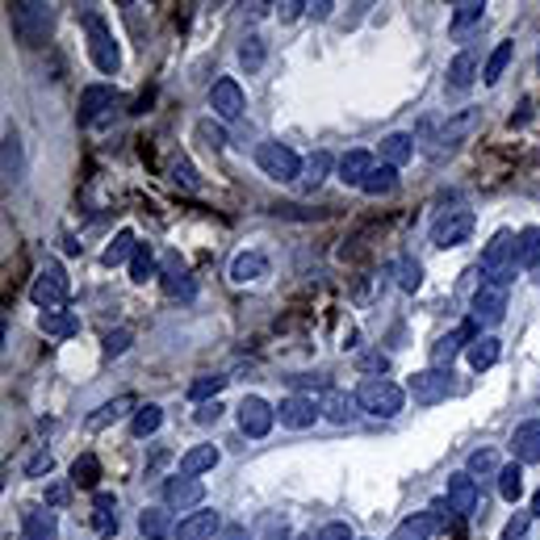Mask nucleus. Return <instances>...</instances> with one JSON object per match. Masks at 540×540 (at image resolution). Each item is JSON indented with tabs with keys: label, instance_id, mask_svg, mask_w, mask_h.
I'll list each match as a JSON object with an SVG mask.
<instances>
[{
	"label": "nucleus",
	"instance_id": "obj_31",
	"mask_svg": "<svg viewBox=\"0 0 540 540\" xmlns=\"http://www.w3.org/2000/svg\"><path fill=\"white\" fill-rule=\"evenodd\" d=\"M93 524L101 536H113V532H118V498H113V494H96L93 498Z\"/></svg>",
	"mask_w": 540,
	"mask_h": 540
},
{
	"label": "nucleus",
	"instance_id": "obj_48",
	"mask_svg": "<svg viewBox=\"0 0 540 540\" xmlns=\"http://www.w3.org/2000/svg\"><path fill=\"white\" fill-rule=\"evenodd\" d=\"M172 185H176V189H189V193L202 189V180H197V172H193V164L185 156L172 164Z\"/></svg>",
	"mask_w": 540,
	"mask_h": 540
},
{
	"label": "nucleus",
	"instance_id": "obj_16",
	"mask_svg": "<svg viewBox=\"0 0 540 540\" xmlns=\"http://www.w3.org/2000/svg\"><path fill=\"white\" fill-rule=\"evenodd\" d=\"M209 105H214V113H218L223 122H239V118H243V88H239L235 80H218V84L209 88Z\"/></svg>",
	"mask_w": 540,
	"mask_h": 540
},
{
	"label": "nucleus",
	"instance_id": "obj_14",
	"mask_svg": "<svg viewBox=\"0 0 540 540\" xmlns=\"http://www.w3.org/2000/svg\"><path fill=\"white\" fill-rule=\"evenodd\" d=\"M223 528L226 524L218 511H193V515H185V520L176 524V536L180 540H218Z\"/></svg>",
	"mask_w": 540,
	"mask_h": 540
},
{
	"label": "nucleus",
	"instance_id": "obj_33",
	"mask_svg": "<svg viewBox=\"0 0 540 540\" xmlns=\"http://www.w3.org/2000/svg\"><path fill=\"white\" fill-rule=\"evenodd\" d=\"M134 247H139V243H134V231H118V235H113V243L105 247V255H101V264H105V269L126 264V260H134Z\"/></svg>",
	"mask_w": 540,
	"mask_h": 540
},
{
	"label": "nucleus",
	"instance_id": "obj_19",
	"mask_svg": "<svg viewBox=\"0 0 540 540\" xmlns=\"http://www.w3.org/2000/svg\"><path fill=\"white\" fill-rule=\"evenodd\" d=\"M139 402H134V394H118L110 398L105 407H96L93 415H88V431H101V428H110V423H118V419H126L130 411H134Z\"/></svg>",
	"mask_w": 540,
	"mask_h": 540
},
{
	"label": "nucleus",
	"instance_id": "obj_26",
	"mask_svg": "<svg viewBox=\"0 0 540 540\" xmlns=\"http://www.w3.org/2000/svg\"><path fill=\"white\" fill-rule=\"evenodd\" d=\"M260 277H269V260L260 252H243L235 255V264H231V281L235 285H247V281H260Z\"/></svg>",
	"mask_w": 540,
	"mask_h": 540
},
{
	"label": "nucleus",
	"instance_id": "obj_34",
	"mask_svg": "<svg viewBox=\"0 0 540 540\" xmlns=\"http://www.w3.org/2000/svg\"><path fill=\"white\" fill-rule=\"evenodd\" d=\"M465 352H469V365L482 373V369L498 365V352H503V348H498V339H494V335H477V339Z\"/></svg>",
	"mask_w": 540,
	"mask_h": 540
},
{
	"label": "nucleus",
	"instance_id": "obj_46",
	"mask_svg": "<svg viewBox=\"0 0 540 540\" xmlns=\"http://www.w3.org/2000/svg\"><path fill=\"white\" fill-rule=\"evenodd\" d=\"M482 13H486V4L482 0H465V4H457V13H453V34H461V30H469L474 21H482Z\"/></svg>",
	"mask_w": 540,
	"mask_h": 540
},
{
	"label": "nucleus",
	"instance_id": "obj_6",
	"mask_svg": "<svg viewBox=\"0 0 540 540\" xmlns=\"http://www.w3.org/2000/svg\"><path fill=\"white\" fill-rule=\"evenodd\" d=\"M255 164H260V172L269 176V180H298L302 176V159L285 143H264L255 151Z\"/></svg>",
	"mask_w": 540,
	"mask_h": 540
},
{
	"label": "nucleus",
	"instance_id": "obj_42",
	"mask_svg": "<svg viewBox=\"0 0 540 540\" xmlns=\"http://www.w3.org/2000/svg\"><path fill=\"white\" fill-rule=\"evenodd\" d=\"M151 277H156V252H151L147 243H139V247H134V260H130V281L143 285Z\"/></svg>",
	"mask_w": 540,
	"mask_h": 540
},
{
	"label": "nucleus",
	"instance_id": "obj_32",
	"mask_svg": "<svg viewBox=\"0 0 540 540\" xmlns=\"http://www.w3.org/2000/svg\"><path fill=\"white\" fill-rule=\"evenodd\" d=\"M382 159L390 168H402L407 159H415V139L411 134H385L382 139Z\"/></svg>",
	"mask_w": 540,
	"mask_h": 540
},
{
	"label": "nucleus",
	"instance_id": "obj_10",
	"mask_svg": "<svg viewBox=\"0 0 540 540\" xmlns=\"http://www.w3.org/2000/svg\"><path fill=\"white\" fill-rule=\"evenodd\" d=\"M474 339H477V323H474V318H469V323H461L457 331L440 335V339L431 344V369H448L453 361H457V352L469 348Z\"/></svg>",
	"mask_w": 540,
	"mask_h": 540
},
{
	"label": "nucleus",
	"instance_id": "obj_43",
	"mask_svg": "<svg viewBox=\"0 0 540 540\" xmlns=\"http://www.w3.org/2000/svg\"><path fill=\"white\" fill-rule=\"evenodd\" d=\"M498 494H503L507 503H520V494H524V469H520V465H503V474H498Z\"/></svg>",
	"mask_w": 540,
	"mask_h": 540
},
{
	"label": "nucleus",
	"instance_id": "obj_28",
	"mask_svg": "<svg viewBox=\"0 0 540 540\" xmlns=\"http://www.w3.org/2000/svg\"><path fill=\"white\" fill-rule=\"evenodd\" d=\"M218 457H223V453H218L214 445H197V448H189V453L180 457V474H185V477H202L206 469H214V465H218Z\"/></svg>",
	"mask_w": 540,
	"mask_h": 540
},
{
	"label": "nucleus",
	"instance_id": "obj_53",
	"mask_svg": "<svg viewBox=\"0 0 540 540\" xmlns=\"http://www.w3.org/2000/svg\"><path fill=\"white\" fill-rule=\"evenodd\" d=\"M528 524H532V515H515V520H507V528H503V540H520L528 532Z\"/></svg>",
	"mask_w": 540,
	"mask_h": 540
},
{
	"label": "nucleus",
	"instance_id": "obj_1",
	"mask_svg": "<svg viewBox=\"0 0 540 540\" xmlns=\"http://www.w3.org/2000/svg\"><path fill=\"white\" fill-rule=\"evenodd\" d=\"M9 26L26 47H38V42H47L50 26H55V9L42 0H17V4H9Z\"/></svg>",
	"mask_w": 540,
	"mask_h": 540
},
{
	"label": "nucleus",
	"instance_id": "obj_58",
	"mask_svg": "<svg viewBox=\"0 0 540 540\" xmlns=\"http://www.w3.org/2000/svg\"><path fill=\"white\" fill-rule=\"evenodd\" d=\"M197 134H206L209 147H226V134L218 126H209V122H202V126H197Z\"/></svg>",
	"mask_w": 540,
	"mask_h": 540
},
{
	"label": "nucleus",
	"instance_id": "obj_4",
	"mask_svg": "<svg viewBox=\"0 0 540 540\" xmlns=\"http://www.w3.org/2000/svg\"><path fill=\"white\" fill-rule=\"evenodd\" d=\"M67 293H72V285H67V272L59 260H47L42 269H38V277H34V285H30V302L34 306H42V310H59V306L67 302Z\"/></svg>",
	"mask_w": 540,
	"mask_h": 540
},
{
	"label": "nucleus",
	"instance_id": "obj_59",
	"mask_svg": "<svg viewBox=\"0 0 540 540\" xmlns=\"http://www.w3.org/2000/svg\"><path fill=\"white\" fill-rule=\"evenodd\" d=\"M361 369H369V373H385V356L382 352H369V356H361Z\"/></svg>",
	"mask_w": 540,
	"mask_h": 540
},
{
	"label": "nucleus",
	"instance_id": "obj_54",
	"mask_svg": "<svg viewBox=\"0 0 540 540\" xmlns=\"http://www.w3.org/2000/svg\"><path fill=\"white\" fill-rule=\"evenodd\" d=\"M310 4H302V0H285V4H277V17L281 21H293V17H302Z\"/></svg>",
	"mask_w": 540,
	"mask_h": 540
},
{
	"label": "nucleus",
	"instance_id": "obj_21",
	"mask_svg": "<svg viewBox=\"0 0 540 540\" xmlns=\"http://www.w3.org/2000/svg\"><path fill=\"white\" fill-rule=\"evenodd\" d=\"M318 411L327 415L331 423H339V428H344V423H352V419H356V394L327 390V394H323V402H318Z\"/></svg>",
	"mask_w": 540,
	"mask_h": 540
},
{
	"label": "nucleus",
	"instance_id": "obj_13",
	"mask_svg": "<svg viewBox=\"0 0 540 540\" xmlns=\"http://www.w3.org/2000/svg\"><path fill=\"white\" fill-rule=\"evenodd\" d=\"M318 402L315 398H306V394H289L281 407H277V419H281V428H293V431H302V428H310L318 419Z\"/></svg>",
	"mask_w": 540,
	"mask_h": 540
},
{
	"label": "nucleus",
	"instance_id": "obj_22",
	"mask_svg": "<svg viewBox=\"0 0 540 540\" xmlns=\"http://www.w3.org/2000/svg\"><path fill=\"white\" fill-rule=\"evenodd\" d=\"M113 105V88L110 84H88L84 93H80V122H96L101 113Z\"/></svg>",
	"mask_w": 540,
	"mask_h": 540
},
{
	"label": "nucleus",
	"instance_id": "obj_3",
	"mask_svg": "<svg viewBox=\"0 0 540 540\" xmlns=\"http://www.w3.org/2000/svg\"><path fill=\"white\" fill-rule=\"evenodd\" d=\"M477 269L491 277L494 285H511L515 281V235L511 231H498V235L486 243V252H482V264Z\"/></svg>",
	"mask_w": 540,
	"mask_h": 540
},
{
	"label": "nucleus",
	"instance_id": "obj_61",
	"mask_svg": "<svg viewBox=\"0 0 540 540\" xmlns=\"http://www.w3.org/2000/svg\"><path fill=\"white\" fill-rule=\"evenodd\" d=\"M331 9H335L331 0H318V4H310V9H306V13H310V17H318V21H323V17L331 13Z\"/></svg>",
	"mask_w": 540,
	"mask_h": 540
},
{
	"label": "nucleus",
	"instance_id": "obj_51",
	"mask_svg": "<svg viewBox=\"0 0 540 540\" xmlns=\"http://www.w3.org/2000/svg\"><path fill=\"white\" fill-rule=\"evenodd\" d=\"M50 469H55V457H50L47 448H38L30 461H26V477H42V474H50Z\"/></svg>",
	"mask_w": 540,
	"mask_h": 540
},
{
	"label": "nucleus",
	"instance_id": "obj_38",
	"mask_svg": "<svg viewBox=\"0 0 540 540\" xmlns=\"http://www.w3.org/2000/svg\"><path fill=\"white\" fill-rule=\"evenodd\" d=\"M72 482L84 486V491H96V482H101V461H96L93 453L76 457V465H72Z\"/></svg>",
	"mask_w": 540,
	"mask_h": 540
},
{
	"label": "nucleus",
	"instance_id": "obj_8",
	"mask_svg": "<svg viewBox=\"0 0 540 540\" xmlns=\"http://www.w3.org/2000/svg\"><path fill=\"white\" fill-rule=\"evenodd\" d=\"M407 394L419 407H436V402H445L453 394V373H445V369H423V373H415L411 382H407Z\"/></svg>",
	"mask_w": 540,
	"mask_h": 540
},
{
	"label": "nucleus",
	"instance_id": "obj_18",
	"mask_svg": "<svg viewBox=\"0 0 540 540\" xmlns=\"http://www.w3.org/2000/svg\"><path fill=\"white\" fill-rule=\"evenodd\" d=\"M511 448H515V461L520 465H536L540 461V419L520 423L515 436H511Z\"/></svg>",
	"mask_w": 540,
	"mask_h": 540
},
{
	"label": "nucleus",
	"instance_id": "obj_23",
	"mask_svg": "<svg viewBox=\"0 0 540 540\" xmlns=\"http://www.w3.org/2000/svg\"><path fill=\"white\" fill-rule=\"evenodd\" d=\"M540 264V226H528L515 235V269L532 272Z\"/></svg>",
	"mask_w": 540,
	"mask_h": 540
},
{
	"label": "nucleus",
	"instance_id": "obj_60",
	"mask_svg": "<svg viewBox=\"0 0 540 540\" xmlns=\"http://www.w3.org/2000/svg\"><path fill=\"white\" fill-rule=\"evenodd\" d=\"M218 540H247V528H243V524H226L223 532H218Z\"/></svg>",
	"mask_w": 540,
	"mask_h": 540
},
{
	"label": "nucleus",
	"instance_id": "obj_56",
	"mask_svg": "<svg viewBox=\"0 0 540 540\" xmlns=\"http://www.w3.org/2000/svg\"><path fill=\"white\" fill-rule=\"evenodd\" d=\"M318 540H352V528L348 524H327L318 532Z\"/></svg>",
	"mask_w": 540,
	"mask_h": 540
},
{
	"label": "nucleus",
	"instance_id": "obj_25",
	"mask_svg": "<svg viewBox=\"0 0 540 540\" xmlns=\"http://www.w3.org/2000/svg\"><path fill=\"white\" fill-rule=\"evenodd\" d=\"M164 293L168 298H193V281H189V272H185V264H180V255L164 260Z\"/></svg>",
	"mask_w": 540,
	"mask_h": 540
},
{
	"label": "nucleus",
	"instance_id": "obj_12",
	"mask_svg": "<svg viewBox=\"0 0 540 540\" xmlns=\"http://www.w3.org/2000/svg\"><path fill=\"white\" fill-rule=\"evenodd\" d=\"M206 498V486L197 482V477H185V474H176L164 482V503L176 511H193L197 503Z\"/></svg>",
	"mask_w": 540,
	"mask_h": 540
},
{
	"label": "nucleus",
	"instance_id": "obj_55",
	"mask_svg": "<svg viewBox=\"0 0 540 540\" xmlns=\"http://www.w3.org/2000/svg\"><path fill=\"white\" fill-rule=\"evenodd\" d=\"M218 415H223V402H202L197 407V423H218Z\"/></svg>",
	"mask_w": 540,
	"mask_h": 540
},
{
	"label": "nucleus",
	"instance_id": "obj_36",
	"mask_svg": "<svg viewBox=\"0 0 540 540\" xmlns=\"http://www.w3.org/2000/svg\"><path fill=\"white\" fill-rule=\"evenodd\" d=\"M511 55H515V42H498V47L491 50L486 67H482V80H486V84H498L503 72H507V64H511Z\"/></svg>",
	"mask_w": 540,
	"mask_h": 540
},
{
	"label": "nucleus",
	"instance_id": "obj_63",
	"mask_svg": "<svg viewBox=\"0 0 540 540\" xmlns=\"http://www.w3.org/2000/svg\"><path fill=\"white\" fill-rule=\"evenodd\" d=\"M532 515H536V520H540V491L532 494Z\"/></svg>",
	"mask_w": 540,
	"mask_h": 540
},
{
	"label": "nucleus",
	"instance_id": "obj_39",
	"mask_svg": "<svg viewBox=\"0 0 540 540\" xmlns=\"http://www.w3.org/2000/svg\"><path fill=\"white\" fill-rule=\"evenodd\" d=\"M361 189H365L369 197H382V193H394V189H398V168H390V164H382V168H373V172H369V180L361 185Z\"/></svg>",
	"mask_w": 540,
	"mask_h": 540
},
{
	"label": "nucleus",
	"instance_id": "obj_41",
	"mask_svg": "<svg viewBox=\"0 0 540 540\" xmlns=\"http://www.w3.org/2000/svg\"><path fill=\"white\" fill-rule=\"evenodd\" d=\"M327 172H331V156H327V151H315V156L302 164V185L306 189H315V185L327 180Z\"/></svg>",
	"mask_w": 540,
	"mask_h": 540
},
{
	"label": "nucleus",
	"instance_id": "obj_52",
	"mask_svg": "<svg viewBox=\"0 0 540 540\" xmlns=\"http://www.w3.org/2000/svg\"><path fill=\"white\" fill-rule=\"evenodd\" d=\"M431 520H436V528H448L457 520V511L448 507V498H436V503H431Z\"/></svg>",
	"mask_w": 540,
	"mask_h": 540
},
{
	"label": "nucleus",
	"instance_id": "obj_30",
	"mask_svg": "<svg viewBox=\"0 0 540 540\" xmlns=\"http://www.w3.org/2000/svg\"><path fill=\"white\" fill-rule=\"evenodd\" d=\"M139 532H143L147 540H164V536H172L176 528H172V515L164 507H147L143 515H139Z\"/></svg>",
	"mask_w": 540,
	"mask_h": 540
},
{
	"label": "nucleus",
	"instance_id": "obj_64",
	"mask_svg": "<svg viewBox=\"0 0 540 540\" xmlns=\"http://www.w3.org/2000/svg\"><path fill=\"white\" fill-rule=\"evenodd\" d=\"M536 67H540V55H536Z\"/></svg>",
	"mask_w": 540,
	"mask_h": 540
},
{
	"label": "nucleus",
	"instance_id": "obj_44",
	"mask_svg": "<svg viewBox=\"0 0 540 540\" xmlns=\"http://www.w3.org/2000/svg\"><path fill=\"white\" fill-rule=\"evenodd\" d=\"M394 277H398V285L407 289V293H415V289L423 285V264L411 260V255H402V260L394 264Z\"/></svg>",
	"mask_w": 540,
	"mask_h": 540
},
{
	"label": "nucleus",
	"instance_id": "obj_24",
	"mask_svg": "<svg viewBox=\"0 0 540 540\" xmlns=\"http://www.w3.org/2000/svg\"><path fill=\"white\" fill-rule=\"evenodd\" d=\"M477 80V50H461L453 64H448V88L453 93H465Z\"/></svg>",
	"mask_w": 540,
	"mask_h": 540
},
{
	"label": "nucleus",
	"instance_id": "obj_15",
	"mask_svg": "<svg viewBox=\"0 0 540 540\" xmlns=\"http://www.w3.org/2000/svg\"><path fill=\"white\" fill-rule=\"evenodd\" d=\"M482 503V494H477V482L469 474H457L448 477V507L457 511V520H469Z\"/></svg>",
	"mask_w": 540,
	"mask_h": 540
},
{
	"label": "nucleus",
	"instance_id": "obj_62",
	"mask_svg": "<svg viewBox=\"0 0 540 540\" xmlns=\"http://www.w3.org/2000/svg\"><path fill=\"white\" fill-rule=\"evenodd\" d=\"M64 498H67V491H64V486H50V491H47V503H50V507H59Z\"/></svg>",
	"mask_w": 540,
	"mask_h": 540
},
{
	"label": "nucleus",
	"instance_id": "obj_50",
	"mask_svg": "<svg viewBox=\"0 0 540 540\" xmlns=\"http://www.w3.org/2000/svg\"><path fill=\"white\" fill-rule=\"evenodd\" d=\"M130 339H134V335H130V327L110 331V335H105V356H122V352L130 348Z\"/></svg>",
	"mask_w": 540,
	"mask_h": 540
},
{
	"label": "nucleus",
	"instance_id": "obj_49",
	"mask_svg": "<svg viewBox=\"0 0 540 540\" xmlns=\"http://www.w3.org/2000/svg\"><path fill=\"white\" fill-rule=\"evenodd\" d=\"M17 172H21V147H17V139L9 134V139H4V176L17 180Z\"/></svg>",
	"mask_w": 540,
	"mask_h": 540
},
{
	"label": "nucleus",
	"instance_id": "obj_29",
	"mask_svg": "<svg viewBox=\"0 0 540 540\" xmlns=\"http://www.w3.org/2000/svg\"><path fill=\"white\" fill-rule=\"evenodd\" d=\"M38 327H42V335H50V339H72V335H80V318L72 315V310H50V315L38 318Z\"/></svg>",
	"mask_w": 540,
	"mask_h": 540
},
{
	"label": "nucleus",
	"instance_id": "obj_35",
	"mask_svg": "<svg viewBox=\"0 0 540 540\" xmlns=\"http://www.w3.org/2000/svg\"><path fill=\"white\" fill-rule=\"evenodd\" d=\"M431 532H436V520L419 511V515H411V520H402L390 540H431Z\"/></svg>",
	"mask_w": 540,
	"mask_h": 540
},
{
	"label": "nucleus",
	"instance_id": "obj_57",
	"mask_svg": "<svg viewBox=\"0 0 540 540\" xmlns=\"http://www.w3.org/2000/svg\"><path fill=\"white\" fill-rule=\"evenodd\" d=\"M285 536H289L285 520H269V524H264V540H285Z\"/></svg>",
	"mask_w": 540,
	"mask_h": 540
},
{
	"label": "nucleus",
	"instance_id": "obj_11",
	"mask_svg": "<svg viewBox=\"0 0 540 540\" xmlns=\"http://www.w3.org/2000/svg\"><path fill=\"white\" fill-rule=\"evenodd\" d=\"M272 423H277V411H272L264 398H243L239 402V428H243V436L260 440V436L272 431Z\"/></svg>",
	"mask_w": 540,
	"mask_h": 540
},
{
	"label": "nucleus",
	"instance_id": "obj_2",
	"mask_svg": "<svg viewBox=\"0 0 540 540\" xmlns=\"http://www.w3.org/2000/svg\"><path fill=\"white\" fill-rule=\"evenodd\" d=\"M402 385H394L390 377H369V382H361V390H356V407L365 415H373V419H394L398 411H402Z\"/></svg>",
	"mask_w": 540,
	"mask_h": 540
},
{
	"label": "nucleus",
	"instance_id": "obj_27",
	"mask_svg": "<svg viewBox=\"0 0 540 540\" xmlns=\"http://www.w3.org/2000/svg\"><path fill=\"white\" fill-rule=\"evenodd\" d=\"M373 168H377V164H373L369 151H348V156L339 159V180H344V185H365Z\"/></svg>",
	"mask_w": 540,
	"mask_h": 540
},
{
	"label": "nucleus",
	"instance_id": "obj_9",
	"mask_svg": "<svg viewBox=\"0 0 540 540\" xmlns=\"http://www.w3.org/2000/svg\"><path fill=\"white\" fill-rule=\"evenodd\" d=\"M507 315V285L482 281V289L474 293V323L477 327H498Z\"/></svg>",
	"mask_w": 540,
	"mask_h": 540
},
{
	"label": "nucleus",
	"instance_id": "obj_20",
	"mask_svg": "<svg viewBox=\"0 0 540 540\" xmlns=\"http://www.w3.org/2000/svg\"><path fill=\"white\" fill-rule=\"evenodd\" d=\"M21 532H26V540H55V536H59L55 511H47V507H30L26 515H21Z\"/></svg>",
	"mask_w": 540,
	"mask_h": 540
},
{
	"label": "nucleus",
	"instance_id": "obj_7",
	"mask_svg": "<svg viewBox=\"0 0 540 540\" xmlns=\"http://www.w3.org/2000/svg\"><path fill=\"white\" fill-rule=\"evenodd\" d=\"M474 235V209H448L431 223V243L436 247H461Z\"/></svg>",
	"mask_w": 540,
	"mask_h": 540
},
{
	"label": "nucleus",
	"instance_id": "obj_45",
	"mask_svg": "<svg viewBox=\"0 0 540 540\" xmlns=\"http://www.w3.org/2000/svg\"><path fill=\"white\" fill-rule=\"evenodd\" d=\"M239 64L247 67V72H260V67H264V38H260V34H247V38H243Z\"/></svg>",
	"mask_w": 540,
	"mask_h": 540
},
{
	"label": "nucleus",
	"instance_id": "obj_40",
	"mask_svg": "<svg viewBox=\"0 0 540 540\" xmlns=\"http://www.w3.org/2000/svg\"><path fill=\"white\" fill-rule=\"evenodd\" d=\"M503 465H498V453L494 448H477L469 453V477H498Z\"/></svg>",
	"mask_w": 540,
	"mask_h": 540
},
{
	"label": "nucleus",
	"instance_id": "obj_5",
	"mask_svg": "<svg viewBox=\"0 0 540 540\" xmlns=\"http://www.w3.org/2000/svg\"><path fill=\"white\" fill-rule=\"evenodd\" d=\"M84 26H88V55H93V64L101 67L105 76H113V72L122 67V55H118V42H113L110 26L96 13H84Z\"/></svg>",
	"mask_w": 540,
	"mask_h": 540
},
{
	"label": "nucleus",
	"instance_id": "obj_37",
	"mask_svg": "<svg viewBox=\"0 0 540 540\" xmlns=\"http://www.w3.org/2000/svg\"><path fill=\"white\" fill-rule=\"evenodd\" d=\"M159 423H164V411H159L156 402H147V407H139L134 411V423H130V431L139 436V440H147V436H156Z\"/></svg>",
	"mask_w": 540,
	"mask_h": 540
},
{
	"label": "nucleus",
	"instance_id": "obj_17",
	"mask_svg": "<svg viewBox=\"0 0 540 540\" xmlns=\"http://www.w3.org/2000/svg\"><path fill=\"white\" fill-rule=\"evenodd\" d=\"M477 122H482V113H477V110L457 113V118H453V122H448V126L440 130V139H436V147H431V156L445 159V151H457V143H461V139L477 126Z\"/></svg>",
	"mask_w": 540,
	"mask_h": 540
},
{
	"label": "nucleus",
	"instance_id": "obj_47",
	"mask_svg": "<svg viewBox=\"0 0 540 540\" xmlns=\"http://www.w3.org/2000/svg\"><path fill=\"white\" fill-rule=\"evenodd\" d=\"M223 385H226L223 373H209V377H197V382L189 385V398H193V402H209V398L218 402V390H223Z\"/></svg>",
	"mask_w": 540,
	"mask_h": 540
}]
</instances>
